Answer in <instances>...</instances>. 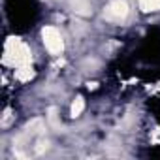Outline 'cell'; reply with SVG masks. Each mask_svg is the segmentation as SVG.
I'll list each match as a JSON object with an SVG mask.
<instances>
[{"mask_svg":"<svg viewBox=\"0 0 160 160\" xmlns=\"http://www.w3.org/2000/svg\"><path fill=\"white\" fill-rule=\"evenodd\" d=\"M126 15H128V6L124 0H113L104 8V19L111 23H121L126 19Z\"/></svg>","mask_w":160,"mask_h":160,"instance_id":"cell-1","label":"cell"},{"mask_svg":"<svg viewBox=\"0 0 160 160\" xmlns=\"http://www.w3.org/2000/svg\"><path fill=\"white\" fill-rule=\"evenodd\" d=\"M42 36H43V43H45V47H47L49 53L58 55L62 51L64 43H62V38H60V34H58V30L55 27H45L42 30Z\"/></svg>","mask_w":160,"mask_h":160,"instance_id":"cell-2","label":"cell"},{"mask_svg":"<svg viewBox=\"0 0 160 160\" xmlns=\"http://www.w3.org/2000/svg\"><path fill=\"white\" fill-rule=\"evenodd\" d=\"M139 6L145 12H154L160 8V0H139Z\"/></svg>","mask_w":160,"mask_h":160,"instance_id":"cell-3","label":"cell"},{"mask_svg":"<svg viewBox=\"0 0 160 160\" xmlns=\"http://www.w3.org/2000/svg\"><path fill=\"white\" fill-rule=\"evenodd\" d=\"M81 111H83V100H81V98H77V100L73 102V106H72V115L77 117Z\"/></svg>","mask_w":160,"mask_h":160,"instance_id":"cell-4","label":"cell"}]
</instances>
